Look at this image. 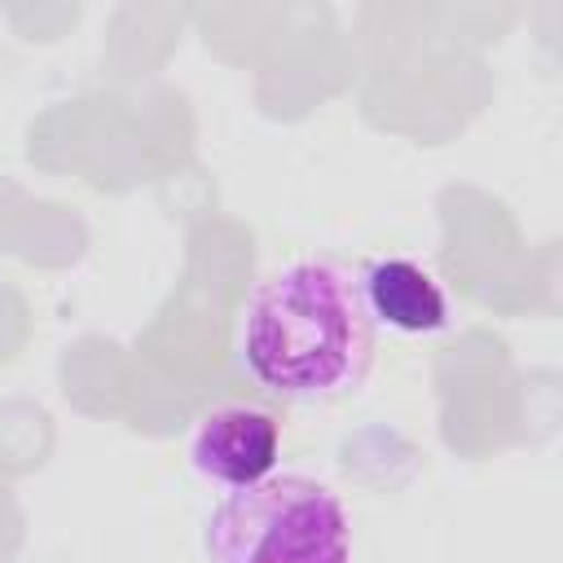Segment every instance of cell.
Segmentation results:
<instances>
[{"label": "cell", "mask_w": 563, "mask_h": 563, "mask_svg": "<svg viewBox=\"0 0 563 563\" xmlns=\"http://www.w3.org/2000/svg\"><path fill=\"white\" fill-rule=\"evenodd\" d=\"M238 352L268 396L321 405L356 391L374 361L361 273L321 255L273 268L242 308Z\"/></svg>", "instance_id": "cell-1"}, {"label": "cell", "mask_w": 563, "mask_h": 563, "mask_svg": "<svg viewBox=\"0 0 563 563\" xmlns=\"http://www.w3.org/2000/svg\"><path fill=\"white\" fill-rule=\"evenodd\" d=\"M202 550L207 563H352V523L330 484L282 471L220 497Z\"/></svg>", "instance_id": "cell-2"}, {"label": "cell", "mask_w": 563, "mask_h": 563, "mask_svg": "<svg viewBox=\"0 0 563 563\" xmlns=\"http://www.w3.org/2000/svg\"><path fill=\"white\" fill-rule=\"evenodd\" d=\"M277 449H282V427L268 409L255 405H216L198 418L189 435L194 471L224 488H246L273 475Z\"/></svg>", "instance_id": "cell-3"}, {"label": "cell", "mask_w": 563, "mask_h": 563, "mask_svg": "<svg viewBox=\"0 0 563 563\" xmlns=\"http://www.w3.org/2000/svg\"><path fill=\"white\" fill-rule=\"evenodd\" d=\"M361 295L374 325L396 334H435L449 325V295L444 286L413 260L387 255L361 273Z\"/></svg>", "instance_id": "cell-4"}]
</instances>
